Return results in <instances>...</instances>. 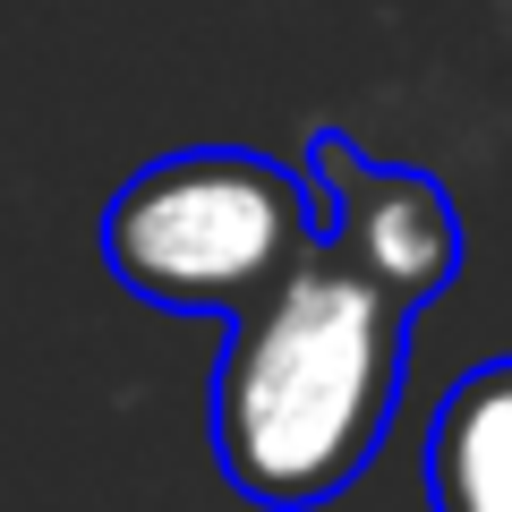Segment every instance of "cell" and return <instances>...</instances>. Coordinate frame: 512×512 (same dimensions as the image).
Here are the masks:
<instances>
[{
	"mask_svg": "<svg viewBox=\"0 0 512 512\" xmlns=\"http://www.w3.org/2000/svg\"><path fill=\"white\" fill-rule=\"evenodd\" d=\"M427 504L436 512H512V359L453 376L427 427Z\"/></svg>",
	"mask_w": 512,
	"mask_h": 512,
	"instance_id": "obj_4",
	"label": "cell"
},
{
	"mask_svg": "<svg viewBox=\"0 0 512 512\" xmlns=\"http://www.w3.org/2000/svg\"><path fill=\"white\" fill-rule=\"evenodd\" d=\"M308 171H316V188H325V231H342L393 291H410L419 308L453 291L461 214H453V197H444L436 171L367 163L342 128H316L308 137Z\"/></svg>",
	"mask_w": 512,
	"mask_h": 512,
	"instance_id": "obj_3",
	"label": "cell"
},
{
	"mask_svg": "<svg viewBox=\"0 0 512 512\" xmlns=\"http://www.w3.org/2000/svg\"><path fill=\"white\" fill-rule=\"evenodd\" d=\"M325 239V188L256 146H188L146 163L103 205V265L128 299L171 316H222L274 291Z\"/></svg>",
	"mask_w": 512,
	"mask_h": 512,
	"instance_id": "obj_2",
	"label": "cell"
},
{
	"mask_svg": "<svg viewBox=\"0 0 512 512\" xmlns=\"http://www.w3.org/2000/svg\"><path fill=\"white\" fill-rule=\"evenodd\" d=\"M419 299L325 231L256 308L231 316L214 367V461L248 504L316 512L359 487L410 376Z\"/></svg>",
	"mask_w": 512,
	"mask_h": 512,
	"instance_id": "obj_1",
	"label": "cell"
}]
</instances>
